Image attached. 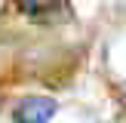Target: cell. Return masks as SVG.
<instances>
[{
	"label": "cell",
	"mask_w": 126,
	"mask_h": 123,
	"mask_svg": "<svg viewBox=\"0 0 126 123\" xmlns=\"http://www.w3.org/2000/svg\"><path fill=\"white\" fill-rule=\"evenodd\" d=\"M55 6H59V0H18V9L28 15H46Z\"/></svg>",
	"instance_id": "7a4b0ae2"
},
{
	"label": "cell",
	"mask_w": 126,
	"mask_h": 123,
	"mask_svg": "<svg viewBox=\"0 0 126 123\" xmlns=\"http://www.w3.org/2000/svg\"><path fill=\"white\" fill-rule=\"evenodd\" d=\"M55 98H46V95H31L25 98L22 105L16 108V123H49L55 114Z\"/></svg>",
	"instance_id": "6da1fadb"
}]
</instances>
